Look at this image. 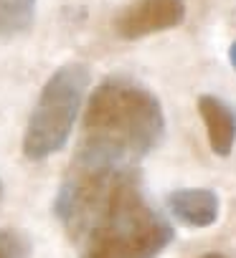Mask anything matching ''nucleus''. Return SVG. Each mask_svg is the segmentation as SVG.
<instances>
[{
    "mask_svg": "<svg viewBox=\"0 0 236 258\" xmlns=\"http://www.w3.org/2000/svg\"><path fill=\"white\" fill-rule=\"evenodd\" d=\"M168 210L183 225L208 228L221 215V200L208 187H180L168 195Z\"/></svg>",
    "mask_w": 236,
    "mask_h": 258,
    "instance_id": "obj_6",
    "label": "nucleus"
},
{
    "mask_svg": "<svg viewBox=\"0 0 236 258\" xmlns=\"http://www.w3.org/2000/svg\"><path fill=\"white\" fill-rule=\"evenodd\" d=\"M0 198H3V182H0Z\"/></svg>",
    "mask_w": 236,
    "mask_h": 258,
    "instance_id": "obj_11",
    "label": "nucleus"
},
{
    "mask_svg": "<svg viewBox=\"0 0 236 258\" xmlns=\"http://www.w3.org/2000/svg\"><path fill=\"white\" fill-rule=\"evenodd\" d=\"M198 114L203 119L213 155L228 157L233 152V145H236V111H233V106L213 94H201L198 96Z\"/></svg>",
    "mask_w": 236,
    "mask_h": 258,
    "instance_id": "obj_5",
    "label": "nucleus"
},
{
    "mask_svg": "<svg viewBox=\"0 0 236 258\" xmlns=\"http://www.w3.org/2000/svg\"><path fill=\"white\" fill-rule=\"evenodd\" d=\"M228 61H231V66H233V71H236V41L228 46Z\"/></svg>",
    "mask_w": 236,
    "mask_h": 258,
    "instance_id": "obj_9",
    "label": "nucleus"
},
{
    "mask_svg": "<svg viewBox=\"0 0 236 258\" xmlns=\"http://www.w3.org/2000/svg\"><path fill=\"white\" fill-rule=\"evenodd\" d=\"M185 21V0H135L114 18V33L125 41H140Z\"/></svg>",
    "mask_w": 236,
    "mask_h": 258,
    "instance_id": "obj_4",
    "label": "nucleus"
},
{
    "mask_svg": "<svg viewBox=\"0 0 236 258\" xmlns=\"http://www.w3.org/2000/svg\"><path fill=\"white\" fill-rule=\"evenodd\" d=\"M31 240L23 230H0V258H28Z\"/></svg>",
    "mask_w": 236,
    "mask_h": 258,
    "instance_id": "obj_8",
    "label": "nucleus"
},
{
    "mask_svg": "<svg viewBox=\"0 0 236 258\" xmlns=\"http://www.w3.org/2000/svg\"><path fill=\"white\" fill-rule=\"evenodd\" d=\"M54 213L79 258H158L175 238L168 218L145 198L137 170L74 165Z\"/></svg>",
    "mask_w": 236,
    "mask_h": 258,
    "instance_id": "obj_1",
    "label": "nucleus"
},
{
    "mask_svg": "<svg viewBox=\"0 0 236 258\" xmlns=\"http://www.w3.org/2000/svg\"><path fill=\"white\" fill-rule=\"evenodd\" d=\"M36 0H0V33H23L33 26Z\"/></svg>",
    "mask_w": 236,
    "mask_h": 258,
    "instance_id": "obj_7",
    "label": "nucleus"
},
{
    "mask_svg": "<svg viewBox=\"0 0 236 258\" xmlns=\"http://www.w3.org/2000/svg\"><path fill=\"white\" fill-rule=\"evenodd\" d=\"M160 99L130 76H109L89 96L74 165L135 170L163 140Z\"/></svg>",
    "mask_w": 236,
    "mask_h": 258,
    "instance_id": "obj_2",
    "label": "nucleus"
},
{
    "mask_svg": "<svg viewBox=\"0 0 236 258\" xmlns=\"http://www.w3.org/2000/svg\"><path fill=\"white\" fill-rule=\"evenodd\" d=\"M86 86L89 66L79 61L64 63L49 76L23 135V155L28 160L38 162L66 147Z\"/></svg>",
    "mask_w": 236,
    "mask_h": 258,
    "instance_id": "obj_3",
    "label": "nucleus"
},
{
    "mask_svg": "<svg viewBox=\"0 0 236 258\" xmlns=\"http://www.w3.org/2000/svg\"><path fill=\"white\" fill-rule=\"evenodd\" d=\"M201 258H226L223 253H216V250H211V253H203Z\"/></svg>",
    "mask_w": 236,
    "mask_h": 258,
    "instance_id": "obj_10",
    "label": "nucleus"
}]
</instances>
